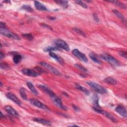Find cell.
Wrapping results in <instances>:
<instances>
[{
  "label": "cell",
  "instance_id": "obj_1",
  "mask_svg": "<svg viewBox=\"0 0 127 127\" xmlns=\"http://www.w3.org/2000/svg\"><path fill=\"white\" fill-rule=\"evenodd\" d=\"M86 83L90 86L95 91H96L97 93H99L100 94H104L107 93V91H108L104 87L96 82L89 81L86 82Z\"/></svg>",
  "mask_w": 127,
  "mask_h": 127
},
{
  "label": "cell",
  "instance_id": "obj_2",
  "mask_svg": "<svg viewBox=\"0 0 127 127\" xmlns=\"http://www.w3.org/2000/svg\"><path fill=\"white\" fill-rule=\"evenodd\" d=\"M0 33L4 36L13 39L19 40L21 39L20 37H19L17 34L9 31L6 28H0Z\"/></svg>",
  "mask_w": 127,
  "mask_h": 127
},
{
  "label": "cell",
  "instance_id": "obj_3",
  "mask_svg": "<svg viewBox=\"0 0 127 127\" xmlns=\"http://www.w3.org/2000/svg\"><path fill=\"white\" fill-rule=\"evenodd\" d=\"M100 57L104 61L107 62L112 65L118 66L119 65V63L118 61L116 59H115L114 57H113L112 55L109 54L104 53L101 55Z\"/></svg>",
  "mask_w": 127,
  "mask_h": 127
},
{
  "label": "cell",
  "instance_id": "obj_4",
  "mask_svg": "<svg viewBox=\"0 0 127 127\" xmlns=\"http://www.w3.org/2000/svg\"><path fill=\"white\" fill-rule=\"evenodd\" d=\"M54 43L55 44L56 46L58 47L59 48H60V49H63L67 51H70V47L69 45L63 40L60 39H56L54 40Z\"/></svg>",
  "mask_w": 127,
  "mask_h": 127
},
{
  "label": "cell",
  "instance_id": "obj_5",
  "mask_svg": "<svg viewBox=\"0 0 127 127\" xmlns=\"http://www.w3.org/2000/svg\"><path fill=\"white\" fill-rule=\"evenodd\" d=\"M50 97L51 98V100L53 101V103L57 106L59 108H60V109H62L63 110H66L67 108L66 107L63 106L62 104V102L61 100V99L59 97H58L54 92L49 95Z\"/></svg>",
  "mask_w": 127,
  "mask_h": 127
},
{
  "label": "cell",
  "instance_id": "obj_6",
  "mask_svg": "<svg viewBox=\"0 0 127 127\" xmlns=\"http://www.w3.org/2000/svg\"><path fill=\"white\" fill-rule=\"evenodd\" d=\"M29 101H30V103L32 105L37 107V108H40V109H42L45 110H47V111L50 110V109H49V108L46 105H45L44 103H43L42 102H41V101H40L39 100H38L37 99L32 98V99H30Z\"/></svg>",
  "mask_w": 127,
  "mask_h": 127
},
{
  "label": "cell",
  "instance_id": "obj_7",
  "mask_svg": "<svg viewBox=\"0 0 127 127\" xmlns=\"http://www.w3.org/2000/svg\"><path fill=\"white\" fill-rule=\"evenodd\" d=\"M39 64L40 65L45 67L46 69L48 70L50 72H51L54 75H61V74L59 71L57 69H56V68H55L54 67H53V66H52L51 65H49V64L46 62H40Z\"/></svg>",
  "mask_w": 127,
  "mask_h": 127
},
{
  "label": "cell",
  "instance_id": "obj_8",
  "mask_svg": "<svg viewBox=\"0 0 127 127\" xmlns=\"http://www.w3.org/2000/svg\"><path fill=\"white\" fill-rule=\"evenodd\" d=\"M93 109L96 112H97V113L103 115L104 116L106 117L107 118H108V119H109L110 120H111L113 122H117V120L114 118V117L111 114H110L109 113L107 112H106L105 111L102 110L101 109V108H96V107H93Z\"/></svg>",
  "mask_w": 127,
  "mask_h": 127
},
{
  "label": "cell",
  "instance_id": "obj_9",
  "mask_svg": "<svg viewBox=\"0 0 127 127\" xmlns=\"http://www.w3.org/2000/svg\"><path fill=\"white\" fill-rule=\"evenodd\" d=\"M72 53L76 57H77L81 61L83 62H85V63H86L88 62V59H87V57H86L85 55L82 53L81 52H80L77 49H74L72 51Z\"/></svg>",
  "mask_w": 127,
  "mask_h": 127
},
{
  "label": "cell",
  "instance_id": "obj_10",
  "mask_svg": "<svg viewBox=\"0 0 127 127\" xmlns=\"http://www.w3.org/2000/svg\"><path fill=\"white\" fill-rule=\"evenodd\" d=\"M22 72L24 75L31 77H37L40 75V73L35 71L34 70L29 69H26V68L22 69Z\"/></svg>",
  "mask_w": 127,
  "mask_h": 127
},
{
  "label": "cell",
  "instance_id": "obj_11",
  "mask_svg": "<svg viewBox=\"0 0 127 127\" xmlns=\"http://www.w3.org/2000/svg\"><path fill=\"white\" fill-rule=\"evenodd\" d=\"M6 96L7 98L13 101L14 102H15L17 105L19 106H21L22 105L21 101L19 100L17 98V97L16 96V95H15L14 94L11 92H8L6 94Z\"/></svg>",
  "mask_w": 127,
  "mask_h": 127
},
{
  "label": "cell",
  "instance_id": "obj_12",
  "mask_svg": "<svg viewBox=\"0 0 127 127\" xmlns=\"http://www.w3.org/2000/svg\"><path fill=\"white\" fill-rule=\"evenodd\" d=\"M5 110L8 114L13 117H15V118H18L19 117V114L16 110L10 106H6L5 107Z\"/></svg>",
  "mask_w": 127,
  "mask_h": 127
},
{
  "label": "cell",
  "instance_id": "obj_13",
  "mask_svg": "<svg viewBox=\"0 0 127 127\" xmlns=\"http://www.w3.org/2000/svg\"><path fill=\"white\" fill-rule=\"evenodd\" d=\"M115 111L117 113H118L124 118H126L127 117V110L122 105H119L117 106L115 108Z\"/></svg>",
  "mask_w": 127,
  "mask_h": 127
},
{
  "label": "cell",
  "instance_id": "obj_14",
  "mask_svg": "<svg viewBox=\"0 0 127 127\" xmlns=\"http://www.w3.org/2000/svg\"><path fill=\"white\" fill-rule=\"evenodd\" d=\"M49 55L52 58H54L55 60H56L61 65H64V61L62 57H61L60 56L58 55L56 53H55L53 52H49Z\"/></svg>",
  "mask_w": 127,
  "mask_h": 127
},
{
  "label": "cell",
  "instance_id": "obj_15",
  "mask_svg": "<svg viewBox=\"0 0 127 127\" xmlns=\"http://www.w3.org/2000/svg\"><path fill=\"white\" fill-rule=\"evenodd\" d=\"M34 6L36 8L38 11H47V8L46 7L43 5L42 3L39 2L38 1H34Z\"/></svg>",
  "mask_w": 127,
  "mask_h": 127
},
{
  "label": "cell",
  "instance_id": "obj_16",
  "mask_svg": "<svg viewBox=\"0 0 127 127\" xmlns=\"http://www.w3.org/2000/svg\"><path fill=\"white\" fill-rule=\"evenodd\" d=\"M33 121L34 122L39 123L41 124L44 125H46V126H50L51 124V122L50 121L44 119H42V118H34Z\"/></svg>",
  "mask_w": 127,
  "mask_h": 127
},
{
  "label": "cell",
  "instance_id": "obj_17",
  "mask_svg": "<svg viewBox=\"0 0 127 127\" xmlns=\"http://www.w3.org/2000/svg\"><path fill=\"white\" fill-rule=\"evenodd\" d=\"M75 87L77 90L82 91V92L85 93L86 95H90V92L89 91V90H87L85 87H83V86H82L79 84H75Z\"/></svg>",
  "mask_w": 127,
  "mask_h": 127
},
{
  "label": "cell",
  "instance_id": "obj_18",
  "mask_svg": "<svg viewBox=\"0 0 127 127\" xmlns=\"http://www.w3.org/2000/svg\"><path fill=\"white\" fill-rule=\"evenodd\" d=\"M90 58L95 63L98 64H101L102 63L101 61L99 59L98 56H97L95 53H90L89 55Z\"/></svg>",
  "mask_w": 127,
  "mask_h": 127
},
{
  "label": "cell",
  "instance_id": "obj_19",
  "mask_svg": "<svg viewBox=\"0 0 127 127\" xmlns=\"http://www.w3.org/2000/svg\"><path fill=\"white\" fill-rule=\"evenodd\" d=\"M38 87H39V89L42 90V91H43L44 92H45V93H46L47 94L49 95V96L51 94H52L53 92L51 90H50L49 88H48L47 87H46V86L44 85H38Z\"/></svg>",
  "mask_w": 127,
  "mask_h": 127
},
{
  "label": "cell",
  "instance_id": "obj_20",
  "mask_svg": "<svg viewBox=\"0 0 127 127\" xmlns=\"http://www.w3.org/2000/svg\"><path fill=\"white\" fill-rule=\"evenodd\" d=\"M27 86L29 88V89L30 90V91L34 94L35 95H38V92L37 90L36 89V88L35 86L33 85V84L30 82H27Z\"/></svg>",
  "mask_w": 127,
  "mask_h": 127
},
{
  "label": "cell",
  "instance_id": "obj_21",
  "mask_svg": "<svg viewBox=\"0 0 127 127\" xmlns=\"http://www.w3.org/2000/svg\"><path fill=\"white\" fill-rule=\"evenodd\" d=\"M92 102L94 105V107L98 108H101V107L99 105V99L97 95H94L92 97Z\"/></svg>",
  "mask_w": 127,
  "mask_h": 127
},
{
  "label": "cell",
  "instance_id": "obj_22",
  "mask_svg": "<svg viewBox=\"0 0 127 127\" xmlns=\"http://www.w3.org/2000/svg\"><path fill=\"white\" fill-rule=\"evenodd\" d=\"M104 81L105 82L111 85H116L117 83L116 80L111 77H108L107 78H105V79L104 80Z\"/></svg>",
  "mask_w": 127,
  "mask_h": 127
},
{
  "label": "cell",
  "instance_id": "obj_23",
  "mask_svg": "<svg viewBox=\"0 0 127 127\" xmlns=\"http://www.w3.org/2000/svg\"><path fill=\"white\" fill-rule=\"evenodd\" d=\"M44 51L45 52H53L54 51H58V50H61L60 48H59L57 47H45L44 49Z\"/></svg>",
  "mask_w": 127,
  "mask_h": 127
},
{
  "label": "cell",
  "instance_id": "obj_24",
  "mask_svg": "<svg viewBox=\"0 0 127 127\" xmlns=\"http://www.w3.org/2000/svg\"><path fill=\"white\" fill-rule=\"evenodd\" d=\"M109 2H110V3H113V4H114L115 5H116V6H118V7H120V8H121L126 9V8H127L126 6L124 4L121 3V2H119V1H109Z\"/></svg>",
  "mask_w": 127,
  "mask_h": 127
},
{
  "label": "cell",
  "instance_id": "obj_25",
  "mask_svg": "<svg viewBox=\"0 0 127 127\" xmlns=\"http://www.w3.org/2000/svg\"><path fill=\"white\" fill-rule=\"evenodd\" d=\"M113 13L119 18H120L121 20H122L123 22H126V19H125L124 15L122 13H121L120 12H119L117 10H115V9H114V10H113Z\"/></svg>",
  "mask_w": 127,
  "mask_h": 127
},
{
  "label": "cell",
  "instance_id": "obj_26",
  "mask_svg": "<svg viewBox=\"0 0 127 127\" xmlns=\"http://www.w3.org/2000/svg\"><path fill=\"white\" fill-rule=\"evenodd\" d=\"M22 59V57L21 55L16 54L14 55L13 61L15 64H18L19 62H21Z\"/></svg>",
  "mask_w": 127,
  "mask_h": 127
},
{
  "label": "cell",
  "instance_id": "obj_27",
  "mask_svg": "<svg viewBox=\"0 0 127 127\" xmlns=\"http://www.w3.org/2000/svg\"><path fill=\"white\" fill-rule=\"evenodd\" d=\"M19 93L22 97V98L25 100H27V95L25 92V90L23 87H21L20 89H19Z\"/></svg>",
  "mask_w": 127,
  "mask_h": 127
},
{
  "label": "cell",
  "instance_id": "obj_28",
  "mask_svg": "<svg viewBox=\"0 0 127 127\" xmlns=\"http://www.w3.org/2000/svg\"><path fill=\"white\" fill-rule=\"evenodd\" d=\"M56 3L58 4L59 5H60L64 8H67L68 7V1H55Z\"/></svg>",
  "mask_w": 127,
  "mask_h": 127
},
{
  "label": "cell",
  "instance_id": "obj_29",
  "mask_svg": "<svg viewBox=\"0 0 127 127\" xmlns=\"http://www.w3.org/2000/svg\"><path fill=\"white\" fill-rule=\"evenodd\" d=\"M73 30H74L75 32L76 33H77L79 35H81L83 37H86V34L82 30H81L80 29L78 28H74Z\"/></svg>",
  "mask_w": 127,
  "mask_h": 127
},
{
  "label": "cell",
  "instance_id": "obj_30",
  "mask_svg": "<svg viewBox=\"0 0 127 127\" xmlns=\"http://www.w3.org/2000/svg\"><path fill=\"white\" fill-rule=\"evenodd\" d=\"M22 8L26 11V12H28L29 13H32L34 12V9L30 6H29L28 5H23L22 7Z\"/></svg>",
  "mask_w": 127,
  "mask_h": 127
},
{
  "label": "cell",
  "instance_id": "obj_31",
  "mask_svg": "<svg viewBox=\"0 0 127 127\" xmlns=\"http://www.w3.org/2000/svg\"><path fill=\"white\" fill-rule=\"evenodd\" d=\"M22 36L24 37L25 39H26L27 40L29 41L32 40L34 38L33 35L30 33H26V34H22Z\"/></svg>",
  "mask_w": 127,
  "mask_h": 127
},
{
  "label": "cell",
  "instance_id": "obj_32",
  "mask_svg": "<svg viewBox=\"0 0 127 127\" xmlns=\"http://www.w3.org/2000/svg\"><path fill=\"white\" fill-rule=\"evenodd\" d=\"M74 66L75 67H76L77 69H79L83 72H87V70L86 69V68L85 67H84L83 66H82V65H80L79 64H75L74 65Z\"/></svg>",
  "mask_w": 127,
  "mask_h": 127
},
{
  "label": "cell",
  "instance_id": "obj_33",
  "mask_svg": "<svg viewBox=\"0 0 127 127\" xmlns=\"http://www.w3.org/2000/svg\"><path fill=\"white\" fill-rule=\"evenodd\" d=\"M75 3H76L77 5H80L81 6H82V7L85 8H87L88 7V6L83 2L81 1H75Z\"/></svg>",
  "mask_w": 127,
  "mask_h": 127
},
{
  "label": "cell",
  "instance_id": "obj_34",
  "mask_svg": "<svg viewBox=\"0 0 127 127\" xmlns=\"http://www.w3.org/2000/svg\"><path fill=\"white\" fill-rule=\"evenodd\" d=\"M119 54L121 57H122L125 59L127 58V53L126 51H120L119 52Z\"/></svg>",
  "mask_w": 127,
  "mask_h": 127
},
{
  "label": "cell",
  "instance_id": "obj_35",
  "mask_svg": "<svg viewBox=\"0 0 127 127\" xmlns=\"http://www.w3.org/2000/svg\"><path fill=\"white\" fill-rule=\"evenodd\" d=\"M1 69H8V68L9 67V66L7 63H1Z\"/></svg>",
  "mask_w": 127,
  "mask_h": 127
},
{
  "label": "cell",
  "instance_id": "obj_36",
  "mask_svg": "<svg viewBox=\"0 0 127 127\" xmlns=\"http://www.w3.org/2000/svg\"><path fill=\"white\" fill-rule=\"evenodd\" d=\"M93 16L94 21L97 22H99V19L98 16V15H97L96 13H93Z\"/></svg>",
  "mask_w": 127,
  "mask_h": 127
},
{
  "label": "cell",
  "instance_id": "obj_37",
  "mask_svg": "<svg viewBox=\"0 0 127 127\" xmlns=\"http://www.w3.org/2000/svg\"><path fill=\"white\" fill-rule=\"evenodd\" d=\"M0 28H6V23L3 22H1V23H0Z\"/></svg>",
  "mask_w": 127,
  "mask_h": 127
},
{
  "label": "cell",
  "instance_id": "obj_38",
  "mask_svg": "<svg viewBox=\"0 0 127 127\" xmlns=\"http://www.w3.org/2000/svg\"><path fill=\"white\" fill-rule=\"evenodd\" d=\"M73 108L74 109L75 111H79L80 110L79 109V108H78V107L75 105H73Z\"/></svg>",
  "mask_w": 127,
  "mask_h": 127
},
{
  "label": "cell",
  "instance_id": "obj_39",
  "mask_svg": "<svg viewBox=\"0 0 127 127\" xmlns=\"http://www.w3.org/2000/svg\"><path fill=\"white\" fill-rule=\"evenodd\" d=\"M41 25L43 26L44 27H46V28H48V29H51V30L52 29L51 27L50 26H49V25H47V24H42Z\"/></svg>",
  "mask_w": 127,
  "mask_h": 127
},
{
  "label": "cell",
  "instance_id": "obj_40",
  "mask_svg": "<svg viewBox=\"0 0 127 127\" xmlns=\"http://www.w3.org/2000/svg\"><path fill=\"white\" fill-rule=\"evenodd\" d=\"M4 57H5V54L2 52H0V59H2Z\"/></svg>",
  "mask_w": 127,
  "mask_h": 127
},
{
  "label": "cell",
  "instance_id": "obj_41",
  "mask_svg": "<svg viewBox=\"0 0 127 127\" xmlns=\"http://www.w3.org/2000/svg\"><path fill=\"white\" fill-rule=\"evenodd\" d=\"M1 119H3V118H4V117H5V116H4V114H3V113L1 112Z\"/></svg>",
  "mask_w": 127,
  "mask_h": 127
},
{
  "label": "cell",
  "instance_id": "obj_42",
  "mask_svg": "<svg viewBox=\"0 0 127 127\" xmlns=\"http://www.w3.org/2000/svg\"><path fill=\"white\" fill-rule=\"evenodd\" d=\"M49 18L50 20H55V19H56L55 17H49Z\"/></svg>",
  "mask_w": 127,
  "mask_h": 127
},
{
  "label": "cell",
  "instance_id": "obj_43",
  "mask_svg": "<svg viewBox=\"0 0 127 127\" xmlns=\"http://www.w3.org/2000/svg\"><path fill=\"white\" fill-rule=\"evenodd\" d=\"M5 3H10V1H5Z\"/></svg>",
  "mask_w": 127,
  "mask_h": 127
},
{
  "label": "cell",
  "instance_id": "obj_44",
  "mask_svg": "<svg viewBox=\"0 0 127 127\" xmlns=\"http://www.w3.org/2000/svg\"><path fill=\"white\" fill-rule=\"evenodd\" d=\"M2 85H3V83H2V82H1V86L2 87Z\"/></svg>",
  "mask_w": 127,
  "mask_h": 127
}]
</instances>
